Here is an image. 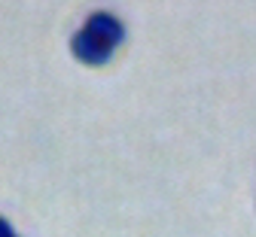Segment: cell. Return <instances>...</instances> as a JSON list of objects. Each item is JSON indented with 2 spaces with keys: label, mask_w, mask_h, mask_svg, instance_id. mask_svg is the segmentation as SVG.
<instances>
[{
  "label": "cell",
  "mask_w": 256,
  "mask_h": 237,
  "mask_svg": "<svg viewBox=\"0 0 256 237\" xmlns=\"http://www.w3.org/2000/svg\"><path fill=\"white\" fill-rule=\"evenodd\" d=\"M0 237H12V231H10V225H6V222H0Z\"/></svg>",
  "instance_id": "obj_1"
}]
</instances>
